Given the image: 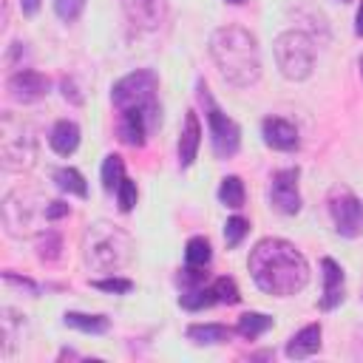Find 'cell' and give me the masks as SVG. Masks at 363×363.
Returning a JSON list of instances; mask_svg holds the SVG:
<instances>
[{
    "instance_id": "obj_1",
    "label": "cell",
    "mask_w": 363,
    "mask_h": 363,
    "mask_svg": "<svg viewBox=\"0 0 363 363\" xmlns=\"http://www.w3.org/2000/svg\"><path fill=\"white\" fill-rule=\"evenodd\" d=\"M247 269L255 286L275 298H289L309 284V264L286 238H261L250 250Z\"/></svg>"
},
{
    "instance_id": "obj_2",
    "label": "cell",
    "mask_w": 363,
    "mask_h": 363,
    "mask_svg": "<svg viewBox=\"0 0 363 363\" xmlns=\"http://www.w3.org/2000/svg\"><path fill=\"white\" fill-rule=\"evenodd\" d=\"M210 57L221 79L233 88H250L261 77V48L244 26H218L210 34Z\"/></svg>"
},
{
    "instance_id": "obj_3",
    "label": "cell",
    "mask_w": 363,
    "mask_h": 363,
    "mask_svg": "<svg viewBox=\"0 0 363 363\" xmlns=\"http://www.w3.org/2000/svg\"><path fill=\"white\" fill-rule=\"evenodd\" d=\"M82 258L91 269L113 275L133 258V238L111 221H94L82 233Z\"/></svg>"
},
{
    "instance_id": "obj_4",
    "label": "cell",
    "mask_w": 363,
    "mask_h": 363,
    "mask_svg": "<svg viewBox=\"0 0 363 363\" xmlns=\"http://www.w3.org/2000/svg\"><path fill=\"white\" fill-rule=\"evenodd\" d=\"M272 54H275V65H278L281 77L289 82H303L315 71L318 48H315V40L301 28L281 31L272 43Z\"/></svg>"
},
{
    "instance_id": "obj_5",
    "label": "cell",
    "mask_w": 363,
    "mask_h": 363,
    "mask_svg": "<svg viewBox=\"0 0 363 363\" xmlns=\"http://www.w3.org/2000/svg\"><path fill=\"white\" fill-rule=\"evenodd\" d=\"M34 162H37L34 130L20 116L6 111L0 116V164H3V170L20 173V170H28Z\"/></svg>"
},
{
    "instance_id": "obj_6",
    "label": "cell",
    "mask_w": 363,
    "mask_h": 363,
    "mask_svg": "<svg viewBox=\"0 0 363 363\" xmlns=\"http://www.w3.org/2000/svg\"><path fill=\"white\" fill-rule=\"evenodd\" d=\"M45 207L48 201H43L40 196H34L31 190H9L3 196L0 213H3V227L11 238H28L37 233V221L45 218ZM48 221V218H45Z\"/></svg>"
},
{
    "instance_id": "obj_7",
    "label": "cell",
    "mask_w": 363,
    "mask_h": 363,
    "mask_svg": "<svg viewBox=\"0 0 363 363\" xmlns=\"http://www.w3.org/2000/svg\"><path fill=\"white\" fill-rule=\"evenodd\" d=\"M156 94H159V74L153 68H136V71H130L113 82L111 102L116 111H128V108L162 111Z\"/></svg>"
},
{
    "instance_id": "obj_8",
    "label": "cell",
    "mask_w": 363,
    "mask_h": 363,
    "mask_svg": "<svg viewBox=\"0 0 363 363\" xmlns=\"http://www.w3.org/2000/svg\"><path fill=\"white\" fill-rule=\"evenodd\" d=\"M196 96H199V102H201V108H204V119H207V128H210V145H213V153H216L218 159H230V156H235L238 147H241V128H238V125L218 108V102L213 99V94H210V88H207L204 79H199V85H196Z\"/></svg>"
},
{
    "instance_id": "obj_9",
    "label": "cell",
    "mask_w": 363,
    "mask_h": 363,
    "mask_svg": "<svg viewBox=\"0 0 363 363\" xmlns=\"http://www.w3.org/2000/svg\"><path fill=\"white\" fill-rule=\"evenodd\" d=\"M326 204H329V216H332L337 235L343 238L363 235V199L360 196H354L349 187H332Z\"/></svg>"
},
{
    "instance_id": "obj_10",
    "label": "cell",
    "mask_w": 363,
    "mask_h": 363,
    "mask_svg": "<svg viewBox=\"0 0 363 363\" xmlns=\"http://www.w3.org/2000/svg\"><path fill=\"white\" fill-rule=\"evenodd\" d=\"M162 122V111H145V108H128L119 111V122H116V136L122 145L128 147H142Z\"/></svg>"
},
{
    "instance_id": "obj_11",
    "label": "cell",
    "mask_w": 363,
    "mask_h": 363,
    "mask_svg": "<svg viewBox=\"0 0 363 363\" xmlns=\"http://www.w3.org/2000/svg\"><path fill=\"white\" fill-rule=\"evenodd\" d=\"M298 167H281L269 179V207L278 210L281 216H295L301 210V190H298Z\"/></svg>"
},
{
    "instance_id": "obj_12",
    "label": "cell",
    "mask_w": 363,
    "mask_h": 363,
    "mask_svg": "<svg viewBox=\"0 0 363 363\" xmlns=\"http://www.w3.org/2000/svg\"><path fill=\"white\" fill-rule=\"evenodd\" d=\"M6 88L17 102H37L51 91V79L34 68H20L6 79Z\"/></svg>"
},
{
    "instance_id": "obj_13",
    "label": "cell",
    "mask_w": 363,
    "mask_h": 363,
    "mask_svg": "<svg viewBox=\"0 0 363 363\" xmlns=\"http://www.w3.org/2000/svg\"><path fill=\"white\" fill-rule=\"evenodd\" d=\"M122 9L128 20L142 31L159 28L167 17V0H122Z\"/></svg>"
},
{
    "instance_id": "obj_14",
    "label": "cell",
    "mask_w": 363,
    "mask_h": 363,
    "mask_svg": "<svg viewBox=\"0 0 363 363\" xmlns=\"http://www.w3.org/2000/svg\"><path fill=\"white\" fill-rule=\"evenodd\" d=\"M261 136H264V145L272 147V150H281V153H292L298 150L301 139H298V128L289 122V119H281V116H267L261 122Z\"/></svg>"
},
{
    "instance_id": "obj_15",
    "label": "cell",
    "mask_w": 363,
    "mask_h": 363,
    "mask_svg": "<svg viewBox=\"0 0 363 363\" xmlns=\"http://www.w3.org/2000/svg\"><path fill=\"white\" fill-rule=\"evenodd\" d=\"M323 269V295H320V309L332 312L335 306H340L343 301V267L335 258H323L320 261Z\"/></svg>"
},
{
    "instance_id": "obj_16",
    "label": "cell",
    "mask_w": 363,
    "mask_h": 363,
    "mask_svg": "<svg viewBox=\"0 0 363 363\" xmlns=\"http://www.w3.org/2000/svg\"><path fill=\"white\" fill-rule=\"evenodd\" d=\"M199 147H201V125H199V113L196 111H187L184 113V125H182V133H179V164L182 167H190L199 156Z\"/></svg>"
},
{
    "instance_id": "obj_17",
    "label": "cell",
    "mask_w": 363,
    "mask_h": 363,
    "mask_svg": "<svg viewBox=\"0 0 363 363\" xmlns=\"http://www.w3.org/2000/svg\"><path fill=\"white\" fill-rule=\"evenodd\" d=\"M320 335H323L320 323H309V326L298 329V332L289 337L286 349H284L286 357H289V360H306V357H312V354L320 349Z\"/></svg>"
},
{
    "instance_id": "obj_18",
    "label": "cell",
    "mask_w": 363,
    "mask_h": 363,
    "mask_svg": "<svg viewBox=\"0 0 363 363\" xmlns=\"http://www.w3.org/2000/svg\"><path fill=\"white\" fill-rule=\"evenodd\" d=\"M48 145L54 153L60 156H71L79 147V125L74 119H60L54 122L51 133H48Z\"/></svg>"
},
{
    "instance_id": "obj_19",
    "label": "cell",
    "mask_w": 363,
    "mask_h": 363,
    "mask_svg": "<svg viewBox=\"0 0 363 363\" xmlns=\"http://www.w3.org/2000/svg\"><path fill=\"white\" fill-rule=\"evenodd\" d=\"M235 329L224 326V323H190L187 326V340H193L196 346H218L227 343L233 337Z\"/></svg>"
},
{
    "instance_id": "obj_20",
    "label": "cell",
    "mask_w": 363,
    "mask_h": 363,
    "mask_svg": "<svg viewBox=\"0 0 363 363\" xmlns=\"http://www.w3.org/2000/svg\"><path fill=\"white\" fill-rule=\"evenodd\" d=\"M65 326L85 332V335H105L111 329V320L105 315H88V312H65Z\"/></svg>"
},
{
    "instance_id": "obj_21",
    "label": "cell",
    "mask_w": 363,
    "mask_h": 363,
    "mask_svg": "<svg viewBox=\"0 0 363 363\" xmlns=\"http://www.w3.org/2000/svg\"><path fill=\"white\" fill-rule=\"evenodd\" d=\"M51 179H54V184H57L62 193H68V196H79V199H85V196H88L85 176H82L77 167H57Z\"/></svg>"
},
{
    "instance_id": "obj_22",
    "label": "cell",
    "mask_w": 363,
    "mask_h": 363,
    "mask_svg": "<svg viewBox=\"0 0 363 363\" xmlns=\"http://www.w3.org/2000/svg\"><path fill=\"white\" fill-rule=\"evenodd\" d=\"M269 329H272V318L264 315V312H244L238 318V323H235V332L241 337H247V340H255V337L267 335Z\"/></svg>"
},
{
    "instance_id": "obj_23",
    "label": "cell",
    "mask_w": 363,
    "mask_h": 363,
    "mask_svg": "<svg viewBox=\"0 0 363 363\" xmlns=\"http://www.w3.org/2000/svg\"><path fill=\"white\" fill-rule=\"evenodd\" d=\"M179 303H182L187 312H201V309H207V306H213V303H216L213 286H210V284L187 286V289H182V295H179Z\"/></svg>"
},
{
    "instance_id": "obj_24",
    "label": "cell",
    "mask_w": 363,
    "mask_h": 363,
    "mask_svg": "<svg viewBox=\"0 0 363 363\" xmlns=\"http://www.w3.org/2000/svg\"><path fill=\"white\" fill-rule=\"evenodd\" d=\"M213 261V250H210V241L204 235H193L184 247V264L187 267H199V269H207Z\"/></svg>"
},
{
    "instance_id": "obj_25",
    "label": "cell",
    "mask_w": 363,
    "mask_h": 363,
    "mask_svg": "<svg viewBox=\"0 0 363 363\" xmlns=\"http://www.w3.org/2000/svg\"><path fill=\"white\" fill-rule=\"evenodd\" d=\"M244 199H247V190H244V182L238 176H224L221 184H218V201L224 207H244Z\"/></svg>"
},
{
    "instance_id": "obj_26",
    "label": "cell",
    "mask_w": 363,
    "mask_h": 363,
    "mask_svg": "<svg viewBox=\"0 0 363 363\" xmlns=\"http://www.w3.org/2000/svg\"><path fill=\"white\" fill-rule=\"evenodd\" d=\"M17 326H23V315H17L14 309L3 306V318H0V332H3V354L11 357L14 352V343L20 340V332Z\"/></svg>"
},
{
    "instance_id": "obj_27",
    "label": "cell",
    "mask_w": 363,
    "mask_h": 363,
    "mask_svg": "<svg viewBox=\"0 0 363 363\" xmlns=\"http://www.w3.org/2000/svg\"><path fill=\"white\" fill-rule=\"evenodd\" d=\"M99 179H102V187H105L108 193H116L119 182L125 179V162H122V156H116V153H108V156H105V162H102Z\"/></svg>"
},
{
    "instance_id": "obj_28",
    "label": "cell",
    "mask_w": 363,
    "mask_h": 363,
    "mask_svg": "<svg viewBox=\"0 0 363 363\" xmlns=\"http://www.w3.org/2000/svg\"><path fill=\"white\" fill-rule=\"evenodd\" d=\"M34 250H37V258H40V261H45V264L57 261V258H60V250H62V238H60V233H54V230L40 233Z\"/></svg>"
},
{
    "instance_id": "obj_29",
    "label": "cell",
    "mask_w": 363,
    "mask_h": 363,
    "mask_svg": "<svg viewBox=\"0 0 363 363\" xmlns=\"http://www.w3.org/2000/svg\"><path fill=\"white\" fill-rule=\"evenodd\" d=\"M210 286H213L216 303H227V306H233V303H238V301H241V292H238L235 281H233V278H227V275H221V278L210 281Z\"/></svg>"
},
{
    "instance_id": "obj_30",
    "label": "cell",
    "mask_w": 363,
    "mask_h": 363,
    "mask_svg": "<svg viewBox=\"0 0 363 363\" xmlns=\"http://www.w3.org/2000/svg\"><path fill=\"white\" fill-rule=\"evenodd\" d=\"M247 233H250V221H247L244 216H233V218H227V224H224V241H227L230 250L238 247V244L244 241Z\"/></svg>"
},
{
    "instance_id": "obj_31",
    "label": "cell",
    "mask_w": 363,
    "mask_h": 363,
    "mask_svg": "<svg viewBox=\"0 0 363 363\" xmlns=\"http://www.w3.org/2000/svg\"><path fill=\"white\" fill-rule=\"evenodd\" d=\"M136 199H139V190H136V182H130L128 176L119 182L116 187V204H119V213H130L136 207Z\"/></svg>"
},
{
    "instance_id": "obj_32",
    "label": "cell",
    "mask_w": 363,
    "mask_h": 363,
    "mask_svg": "<svg viewBox=\"0 0 363 363\" xmlns=\"http://www.w3.org/2000/svg\"><path fill=\"white\" fill-rule=\"evenodd\" d=\"M94 289H102V292H113V295H125L133 289V281L130 278H119V275H111V278H96L91 281Z\"/></svg>"
},
{
    "instance_id": "obj_33",
    "label": "cell",
    "mask_w": 363,
    "mask_h": 363,
    "mask_svg": "<svg viewBox=\"0 0 363 363\" xmlns=\"http://www.w3.org/2000/svg\"><path fill=\"white\" fill-rule=\"evenodd\" d=\"M54 11H57L60 20L74 23L85 11V0H54Z\"/></svg>"
},
{
    "instance_id": "obj_34",
    "label": "cell",
    "mask_w": 363,
    "mask_h": 363,
    "mask_svg": "<svg viewBox=\"0 0 363 363\" xmlns=\"http://www.w3.org/2000/svg\"><path fill=\"white\" fill-rule=\"evenodd\" d=\"M3 281H6V284H14V286H20V289H28L31 295H37V284H34L31 278H20V275H14L11 269L3 272Z\"/></svg>"
},
{
    "instance_id": "obj_35",
    "label": "cell",
    "mask_w": 363,
    "mask_h": 363,
    "mask_svg": "<svg viewBox=\"0 0 363 363\" xmlns=\"http://www.w3.org/2000/svg\"><path fill=\"white\" fill-rule=\"evenodd\" d=\"M68 213H71V207L65 201H48V207H45V218L48 221H57V218H62Z\"/></svg>"
},
{
    "instance_id": "obj_36",
    "label": "cell",
    "mask_w": 363,
    "mask_h": 363,
    "mask_svg": "<svg viewBox=\"0 0 363 363\" xmlns=\"http://www.w3.org/2000/svg\"><path fill=\"white\" fill-rule=\"evenodd\" d=\"M62 96H65V99H71L74 105H79V102H82V96L77 94V88H74V82H71V79H62Z\"/></svg>"
},
{
    "instance_id": "obj_37",
    "label": "cell",
    "mask_w": 363,
    "mask_h": 363,
    "mask_svg": "<svg viewBox=\"0 0 363 363\" xmlns=\"http://www.w3.org/2000/svg\"><path fill=\"white\" fill-rule=\"evenodd\" d=\"M20 9H23V14H37V9H40V0H20Z\"/></svg>"
},
{
    "instance_id": "obj_38",
    "label": "cell",
    "mask_w": 363,
    "mask_h": 363,
    "mask_svg": "<svg viewBox=\"0 0 363 363\" xmlns=\"http://www.w3.org/2000/svg\"><path fill=\"white\" fill-rule=\"evenodd\" d=\"M354 34H357V37H363V0H360L357 14H354Z\"/></svg>"
},
{
    "instance_id": "obj_39",
    "label": "cell",
    "mask_w": 363,
    "mask_h": 363,
    "mask_svg": "<svg viewBox=\"0 0 363 363\" xmlns=\"http://www.w3.org/2000/svg\"><path fill=\"white\" fill-rule=\"evenodd\" d=\"M227 3H233V6H241V3H247V0H227Z\"/></svg>"
},
{
    "instance_id": "obj_40",
    "label": "cell",
    "mask_w": 363,
    "mask_h": 363,
    "mask_svg": "<svg viewBox=\"0 0 363 363\" xmlns=\"http://www.w3.org/2000/svg\"><path fill=\"white\" fill-rule=\"evenodd\" d=\"M360 74H363V57H360Z\"/></svg>"
},
{
    "instance_id": "obj_41",
    "label": "cell",
    "mask_w": 363,
    "mask_h": 363,
    "mask_svg": "<svg viewBox=\"0 0 363 363\" xmlns=\"http://www.w3.org/2000/svg\"><path fill=\"white\" fill-rule=\"evenodd\" d=\"M337 3H349V0H337Z\"/></svg>"
}]
</instances>
